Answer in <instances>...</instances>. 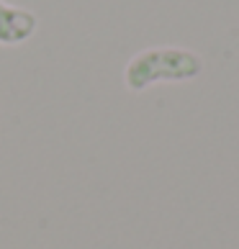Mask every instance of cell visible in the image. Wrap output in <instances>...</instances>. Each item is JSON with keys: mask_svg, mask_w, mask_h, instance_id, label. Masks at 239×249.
Listing matches in <instances>:
<instances>
[{"mask_svg": "<svg viewBox=\"0 0 239 249\" xmlns=\"http://www.w3.org/2000/svg\"><path fill=\"white\" fill-rule=\"evenodd\" d=\"M36 31V16L26 8H13L0 0V44L13 47L26 39H31Z\"/></svg>", "mask_w": 239, "mask_h": 249, "instance_id": "6da1fadb", "label": "cell"}]
</instances>
